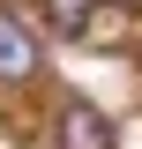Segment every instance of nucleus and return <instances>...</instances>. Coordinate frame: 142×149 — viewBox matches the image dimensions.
Returning a JSON list of instances; mask_svg holds the SVG:
<instances>
[{
  "label": "nucleus",
  "instance_id": "2",
  "mask_svg": "<svg viewBox=\"0 0 142 149\" xmlns=\"http://www.w3.org/2000/svg\"><path fill=\"white\" fill-rule=\"evenodd\" d=\"M22 74H37V37L0 8V82H22Z\"/></svg>",
  "mask_w": 142,
  "mask_h": 149
},
{
  "label": "nucleus",
  "instance_id": "1",
  "mask_svg": "<svg viewBox=\"0 0 142 149\" xmlns=\"http://www.w3.org/2000/svg\"><path fill=\"white\" fill-rule=\"evenodd\" d=\"M53 142H60V149H112V119L90 104V97H67V104H60Z\"/></svg>",
  "mask_w": 142,
  "mask_h": 149
}]
</instances>
